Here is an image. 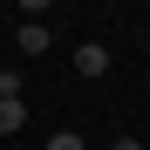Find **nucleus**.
<instances>
[{"label": "nucleus", "mask_w": 150, "mask_h": 150, "mask_svg": "<svg viewBox=\"0 0 150 150\" xmlns=\"http://www.w3.org/2000/svg\"><path fill=\"white\" fill-rule=\"evenodd\" d=\"M75 75H109V48L103 41H82L75 48Z\"/></svg>", "instance_id": "f257e3e1"}, {"label": "nucleus", "mask_w": 150, "mask_h": 150, "mask_svg": "<svg viewBox=\"0 0 150 150\" xmlns=\"http://www.w3.org/2000/svg\"><path fill=\"white\" fill-rule=\"evenodd\" d=\"M14 130H28V103L21 96H0V137H14Z\"/></svg>", "instance_id": "f03ea898"}, {"label": "nucleus", "mask_w": 150, "mask_h": 150, "mask_svg": "<svg viewBox=\"0 0 150 150\" xmlns=\"http://www.w3.org/2000/svg\"><path fill=\"white\" fill-rule=\"evenodd\" d=\"M41 48H48V28L41 21H21V55H41Z\"/></svg>", "instance_id": "7ed1b4c3"}, {"label": "nucleus", "mask_w": 150, "mask_h": 150, "mask_svg": "<svg viewBox=\"0 0 150 150\" xmlns=\"http://www.w3.org/2000/svg\"><path fill=\"white\" fill-rule=\"evenodd\" d=\"M48 150H89V143L75 137V130H55V137H48Z\"/></svg>", "instance_id": "20e7f679"}, {"label": "nucleus", "mask_w": 150, "mask_h": 150, "mask_svg": "<svg viewBox=\"0 0 150 150\" xmlns=\"http://www.w3.org/2000/svg\"><path fill=\"white\" fill-rule=\"evenodd\" d=\"M109 150H150V143H137V137H116V143H109Z\"/></svg>", "instance_id": "39448f33"}]
</instances>
